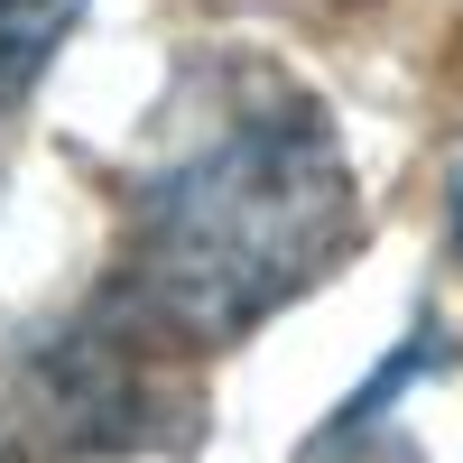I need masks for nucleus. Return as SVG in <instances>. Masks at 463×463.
<instances>
[{
	"mask_svg": "<svg viewBox=\"0 0 463 463\" xmlns=\"http://www.w3.org/2000/svg\"><path fill=\"white\" fill-rule=\"evenodd\" d=\"M362 195L297 84H241L222 121L130 204L121 316L148 343H232L353 250Z\"/></svg>",
	"mask_w": 463,
	"mask_h": 463,
	"instance_id": "f257e3e1",
	"label": "nucleus"
},
{
	"mask_svg": "<svg viewBox=\"0 0 463 463\" xmlns=\"http://www.w3.org/2000/svg\"><path fill=\"white\" fill-rule=\"evenodd\" d=\"M427 353H436V343H427V334H417V343H408V353H390V362H380V380H371V390H362L353 408H343V417H334V427H316V445H306L297 463H417V454H399L390 436H380V408H390V399L408 390V380H417V371H427Z\"/></svg>",
	"mask_w": 463,
	"mask_h": 463,
	"instance_id": "f03ea898",
	"label": "nucleus"
},
{
	"mask_svg": "<svg viewBox=\"0 0 463 463\" xmlns=\"http://www.w3.org/2000/svg\"><path fill=\"white\" fill-rule=\"evenodd\" d=\"M74 19H84V0H0V121L37 93V74L74 37Z\"/></svg>",
	"mask_w": 463,
	"mask_h": 463,
	"instance_id": "7ed1b4c3",
	"label": "nucleus"
},
{
	"mask_svg": "<svg viewBox=\"0 0 463 463\" xmlns=\"http://www.w3.org/2000/svg\"><path fill=\"white\" fill-rule=\"evenodd\" d=\"M445 204H454V250H463V158H454V176H445Z\"/></svg>",
	"mask_w": 463,
	"mask_h": 463,
	"instance_id": "20e7f679",
	"label": "nucleus"
},
{
	"mask_svg": "<svg viewBox=\"0 0 463 463\" xmlns=\"http://www.w3.org/2000/svg\"><path fill=\"white\" fill-rule=\"evenodd\" d=\"M0 463H19V454H10V436H0Z\"/></svg>",
	"mask_w": 463,
	"mask_h": 463,
	"instance_id": "39448f33",
	"label": "nucleus"
}]
</instances>
